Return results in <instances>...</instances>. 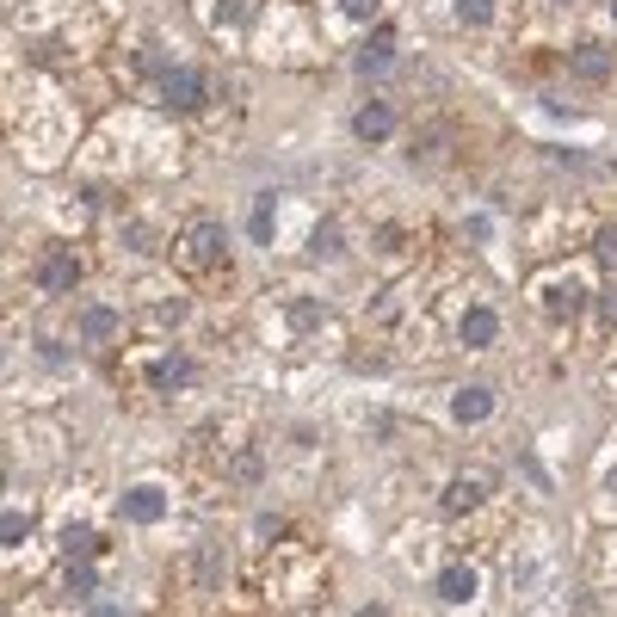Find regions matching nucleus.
I'll return each instance as SVG.
<instances>
[{
  "instance_id": "obj_1",
  "label": "nucleus",
  "mask_w": 617,
  "mask_h": 617,
  "mask_svg": "<svg viewBox=\"0 0 617 617\" xmlns=\"http://www.w3.org/2000/svg\"><path fill=\"white\" fill-rule=\"evenodd\" d=\"M229 253V235H223V223H192L186 235L173 241V266H186V272H210L216 260Z\"/></svg>"
},
{
  "instance_id": "obj_2",
  "label": "nucleus",
  "mask_w": 617,
  "mask_h": 617,
  "mask_svg": "<svg viewBox=\"0 0 617 617\" xmlns=\"http://www.w3.org/2000/svg\"><path fill=\"white\" fill-rule=\"evenodd\" d=\"M161 93H167L173 112H198V105H204V75H198V68H167Z\"/></svg>"
},
{
  "instance_id": "obj_3",
  "label": "nucleus",
  "mask_w": 617,
  "mask_h": 617,
  "mask_svg": "<svg viewBox=\"0 0 617 617\" xmlns=\"http://www.w3.org/2000/svg\"><path fill=\"white\" fill-rule=\"evenodd\" d=\"M118 513H124L130 525H155V519L167 513V494H161L155 482H142V488H130V494L118 500Z\"/></svg>"
},
{
  "instance_id": "obj_4",
  "label": "nucleus",
  "mask_w": 617,
  "mask_h": 617,
  "mask_svg": "<svg viewBox=\"0 0 617 617\" xmlns=\"http://www.w3.org/2000/svg\"><path fill=\"white\" fill-rule=\"evenodd\" d=\"M476 593H482V574L469 568V562H451V568L439 574V599H445V605H469Z\"/></svg>"
},
{
  "instance_id": "obj_5",
  "label": "nucleus",
  "mask_w": 617,
  "mask_h": 617,
  "mask_svg": "<svg viewBox=\"0 0 617 617\" xmlns=\"http://www.w3.org/2000/svg\"><path fill=\"white\" fill-rule=\"evenodd\" d=\"M75 278H81V266H75V253H44V266H38V284L50 290V297H62V290H75Z\"/></svg>"
},
{
  "instance_id": "obj_6",
  "label": "nucleus",
  "mask_w": 617,
  "mask_h": 617,
  "mask_svg": "<svg viewBox=\"0 0 617 617\" xmlns=\"http://www.w3.org/2000/svg\"><path fill=\"white\" fill-rule=\"evenodd\" d=\"M389 130H395V112H389L383 99H365V105H358V118H352V136H358V142H383Z\"/></svg>"
},
{
  "instance_id": "obj_7",
  "label": "nucleus",
  "mask_w": 617,
  "mask_h": 617,
  "mask_svg": "<svg viewBox=\"0 0 617 617\" xmlns=\"http://www.w3.org/2000/svg\"><path fill=\"white\" fill-rule=\"evenodd\" d=\"M482 494H488L482 476H457V482L445 488V513H451V519H469V513L482 506Z\"/></svg>"
},
{
  "instance_id": "obj_8",
  "label": "nucleus",
  "mask_w": 617,
  "mask_h": 617,
  "mask_svg": "<svg viewBox=\"0 0 617 617\" xmlns=\"http://www.w3.org/2000/svg\"><path fill=\"white\" fill-rule=\"evenodd\" d=\"M451 414H457V426H476V420H488V414H494V389H482V383H469V389H457V402H451Z\"/></svg>"
},
{
  "instance_id": "obj_9",
  "label": "nucleus",
  "mask_w": 617,
  "mask_h": 617,
  "mask_svg": "<svg viewBox=\"0 0 617 617\" xmlns=\"http://www.w3.org/2000/svg\"><path fill=\"white\" fill-rule=\"evenodd\" d=\"M494 334H500V315L494 309H469L463 315V346H494Z\"/></svg>"
},
{
  "instance_id": "obj_10",
  "label": "nucleus",
  "mask_w": 617,
  "mask_h": 617,
  "mask_svg": "<svg viewBox=\"0 0 617 617\" xmlns=\"http://www.w3.org/2000/svg\"><path fill=\"white\" fill-rule=\"evenodd\" d=\"M611 62H617V56H611L605 44H580V50H574V75H587V81H605V75H611Z\"/></svg>"
},
{
  "instance_id": "obj_11",
  "label": "nucleus",
  "mask_w": 617,
  "mask_h": 617,
  "mask_svg": "<svg viewBox=\"0 0 617 617\" xmlns=\"http://www.w3.org/2000/svg\"><path fill=\"white\" fill-rule=\"evenodd\" d=\"M112 334H118V315H112V309H87V315H81V340L99 346V340H112Z\"/></svg>"
},
{
  "instance_id": "obj_12",
  "label": "nucleus",
  "mask_w": 617,
  "mask_h": 617,
  "mask_svg": "<svg viewBox=\"0 0 617 617\" xmlns=\"http://www.w3.org/2000/svg\"><path fill=\"white\" fill-rule=\"evenodd\" d=\"M149 377H155L161 389H179V383H192V365H186V358H155Z\"/></svg>"
},
{
  "instance_id": "obj_13",
  "label": "nucleus",
  "mask_w": 617,
  "mask_h": 617,
  "mask_svg": "<svg viewBox=\"0 0 617 617\" xmlns=\"http://www.w3.org/2000/svg\"><path fill=\"white\" fill-rule=\"evenodd\" d=\"M389 56H395V38H389V31H377V38L365 44V56H358V68L377 75V68H389Z\"/></svg>"
},
{
  "instance_id": "obj_14",
  "label": "nucleus",
  "mask_w": 617,
  "mask_h": 617,
  "mask_svg": "<svg viewBox=\"0 0 617 617\" xmlns=\"http://www.w3.org/2000/svg\"><path fill=\"white\" fill-rule=\"evenodd\" d=\"M340 13H346L352 25H371V19L383 13V0H340Z\"/></svg>"
},
{
  "instance_id": "obj_15",
  "label": "nucleus",
  "mask_w": 617,
  "mask_h": 617,
  "mask_svg": "<svg viewBox=\"0 0 617 617\" xmlns=\"http://www.w3.org/2000/svg\"><path fill=\"white\" fill-rule=\"evenodd\" d=\"M247 229H253V241H272V198H260V204H253Z\"/></svg>"
},
{
  "instance_id": "obj_16",
  "label": "nucleus",
  "mask_w": 617,
  "mask_h": 617,
  "mask_svg": "<svg viewBox=\"0 0 617 617\" xmlns=\"http://www.w3.org/2000/svg\"><path fill=\"white\" fill-rule=\"evenodd\" d=\"M457 19L463 25H488L494 19V0H457Z\"/></svg>"
},
{
  "instance_id": "obj_17",
  "label": "nucleus",
  "mask_w": 617,
  "mask_h": 617,
  "mask_svg": "<svg viewBox=\"0 0 617 617\" xmlns=\"http://www.w3.org/2000/svg\"><path fill=\"white\" fill-rule=\"evenodd\" d=\"M593 260L617 272V229H599V235H593Z\"/></svg>"
},
{
  "instance_id": "obj_18",
  "label": "nucleus",
  "mask_w": 617,
  "mask_h": 617,
  "mask_svg": "<svg viewBox=\"0 0 617 617\" xmlns=\"http://www.w3.org/2000/svg\"><path fill=\"white\" fill-rule=\"evenodd\" d=\"M290 328H315V303H290Z\"/></svg>"
},
{
  "instance_id": "obj_19",
  "label": "nucleus",
  "mask_w": 617,
  "mask_h": 617,
  "mask_svg": "<svg viewBox=\"0 0 617 617\" xmlns=\"http://www.w3.org/2000/svg\"><path fill=\"white\" fill-rule=\"evenodd\" d=\"M25 531H31V519H25V513H7V543H19Z\"/></svg>"
},
{
  "instance_id": "obj_20",
  "label": "nucleus",
  "mask_w": 617,
  "mask_h": 617,
  "mask_svg": "<svg viewBox=\"0 0 617 617\" xmlns=\"http://www.w3.org/2000/svg\"><path fill=\"white\" fill-rule=\"evenodd\" d=\"M605 321H617V284L605 290Z\"/></svg>"
},
{
  "instance_id": "obj_21",
  "label": "nucleus",
  "mask_w": 617,
  "mask_h": 617,
  "mask_svg": "<svg viewBox=\"0 0 617 617\" xmlns=\"http://www.w3.org/2000/svg\"><path fill=\"white\" fill-rule=\"evenodd\" d=\"M358 617H389V611H377V605H365V611H358Z\"/></svg>"
},
{
  "instance_id": "obj_22",
  "label": "nucleus",
  "mask_w": 617,
  "mask_h": 617,
  "mask_svg": "<svg viewBox=\"0 0 617 617\" xmlns=\"http://www.w3.org/2000/svg\"><path fill=\"white\" fill-rule=\"evenodd\" d=\"M605 488H611V494H617V469H611V476H605Z\"/></svg>"
},
{
  "instance_id": "obj_23",
  "label": "nucleus",
  "mask_w": 617,
  "mask_h": 617,
  "mask_svg": "<svg viewBox=\"0 0 617 617\" xmlns=\"http://www.w3.org/2000/svg\"><path fill=\"white\" fill-rule=\"evenodd\" d=\"M611 13H617V0H611Z\"/></svg>"
}]
</instances>
